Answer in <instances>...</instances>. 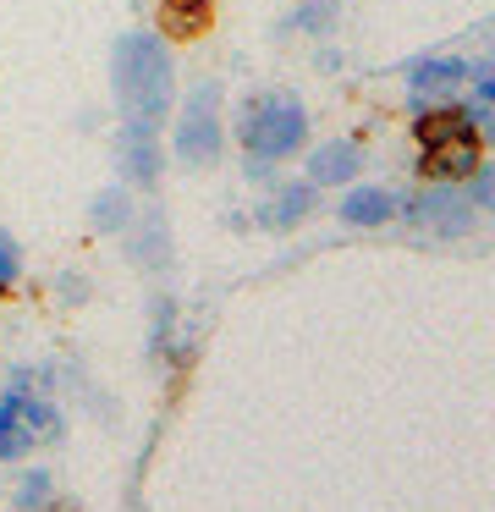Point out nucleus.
Here are the masks:
<instances>
[{
  "instance_id": "19",
  "label": "nucleus",
  "mask_w": 495,
  "mask_h": 512,
  "mask_svg": "<svg viewBox=\"0 0 495 512\" xmlns=\"http://www.w3.org/2000/svg\"><path fill=\"white\" fill-rule=\"evenodd\" d=\"M17 270H22V254H17V243L11 237H0V292L17 281Z\"/></svg>"
},
{
  "instance_id": "14",
  "label": "nucleus",
  "mask_w": 495,
  "mask_h": 512,
  "mask_svg": "<svg viewBox=\"0 0 495 512\" xmlns=\"http://www.w3.org/2000/svg\"><path fill=\"white\" fill-rule=\"evenodd\" d=\"M50 496H55V474H50V468H28L22 485L11 490V507H17V512H44V507H50Z\"/></svg>"
},
{
  "instance_id": "16",
  "label": "nucleus",
  "mask_w": 495,
  "mask_h": 512,
  "mask_svg": "<svg viewBox=\"0 0 495 512\" xmlns=\"http://www.w3.org/2000/svg\"><path fill=\"white\" fill-rule=\"evenodd\" d=\"M468 204H473V210H490V204H495V171L484 166V160L468 171Z\"/></svg>"
},
{
  "instance_id": "18",
  "label": "nucleus",
  "mask_w": 495,
  "mask_h": 512,
  "mask_svg": "<svg viewBox=\"0 0 495 512\" xmlns=\"http://www.w3.org/2000/svg\"><path fill=\"white\" fill-rule=\"evenodd\" d=\"M171 320H176V303L160 298V303H154V325H149V347H165V336H171Z\"/></svg>"
},
{
  "instance_id": "4",
  "label": "nucleus",
  "mask_w": 495,
  "mask_h": 512,
  "mask_svg": "<svg viewBox=\"0 0 495 512\" xmlns=\"http://www.w3.org/2000/svg\"><path fill=\"white\" fill-rule=\"evenodd\" d=\"M407 221L429 226V232H440V237H462V232H473L479 210L468 204L462 182H429V188L407 204Z\"/></svg>"
},
{
  "instance_id": "1",
  "label": "nucleus",
  "mask_w": 495,
  "mask_h": 512,
  "mask_svg": "<svg viewBox=\"0 0 495 512\" xmlns=\"http://www.w3.org/2000/svg\"><path fill=\"white\" fill-rule=\"evenodd\" d=\"M110 83H116V105L127 122L160 127L171 100H176V67H171L165 39L143 34V28L121 34L116 50H110Z\"/></svg>"
},
{
  "instance_id": "13",
  "label": "nucleus",
  "mask_w": 495,
  "mask_h": 512,
  "mask_svg": "<svg viewBox=\"0 0 495 512\" xmlns=\"http://www.w3.org/2000/svg\"><path fill=\"white\" fill-rule=\"evenodd\" d=\"M17 402H22V391H11V397L0 402V463H11V457H22L33 446V435H28V424H22Z\"/></svg>"
},
{
  "instance_id": "2",
  "label": "nucleus",
  "mask_w": 495,
  "mask_h": 512,
  "mask_svg": "<svg viewBox=\"0 0 495 512\" xmlns=\"http://www.w3.org/2000/svg\"><path fill=\"white\" fill-rule=\"evenodd\" d=\"M237 138H242V149H248V155H259V160L297 155V149H303V138H308L303 100H297V94H286V89L248 100V111H242V122H237Z\"/></svg>"
},
{
  "instance_id": "11",
  "label": "nucleus",
  "mask_w": 495,
  "mask_h": 512,
  "mask_svg": "<svg viewBox=\"0 0 495 512\" xmlns=\"http://www.w3.org/2000/svg\"><path fill=\"white\" fill-rule=\"evenodd\" d=\"M308 210H314V182H292V188H281L270 204H264L259 221L275 226V232H286V226H297Z\"/></svg>"
},
{
  "instance_id": "10",
  "label": "nucleus",
  "mask_w": 495,
  "mask_h": 512,
  "mask_svg": "<svg viewBox=\"0 0 495 512\" xmlns=\"http://www.w3.org/2000/svg\"><path fill=\"white\" fill-rule=\"evenodd\" d=\"M396 215V199L385 188H352L341 199V221L347 226H385Z\"/></svg>"
},
{
  "instance_id": "15",
  "label": "nucleus",
  "mask_w": 495,
  "mask_h": 512,
  "mask_svg": "<svg viewBox=\"0 0 495 512\" xmlns=\"http://www.w3.org/2000/svg\"><path fill=\"white\" fill-rule=\"evenodd\" d=\"M88 221H94V232H121V226L132 221V199L127 188H105L94 199V210H88Z\"/></svg>"
},
{
  "instance_id": "5",
  "label": "nucleus",
  "mask_w": 495,
  "mask_h": 512,
  "mask_svg": "<svg viewBox=\"0 0 495 512\" xmlns=\"http://www.w3.org/2000/svg\"><path fill=\"white\" fill-rule=\"evenodd\" d=\"M121 232H127V259L138 270H165L171 265V226H165V215L154 210V204L132 210V221L121 226Z\"/></svg>"
},
{
  "instance_id": "8",
  "label": "nucleus",
  "mask_w": 495,
  "mask_h": 512,
  "mask_svg": "<svg viewBox=\"0 0 495 512\" xmlns=\"http://www.w3.org/2000/svg\"><path fill=\"white\" fill-rule=\"evenodd\" d=\"M462 78H468V61H457V56H429V61H413V72H407V89H413V100H429V94L451 100V94L462 89Z\"/></svg>"
},
{
  "instance_id": "6",
  "label": "nucleus",
  "mask_w": 495,
  "mask_h": 512,
  "mask_svg": "<svg viewBox=\"0 0 495 512\" xmlns=\"http://www.w3.org/2000/svg\"><path fill=\"white\" fill-rule=\"evenodd\" d=\"M479 133H451L440 138V144H424V155H418V171H424L429 182H468V171L479 166Z\"/></svg>"
},
{
  "instance_id": "12",
  "label": "nucleus",
  "mask_w": 495,
  "mask_h": 512,
  "mask_svg": "<svg viewBox=\"0 0 495 512\" xmlns=\"http://www.w3.org/2000/svg\"><path fill=\"white\" fill-rule=\"evenodd\" d=\"M209 17H215V0H160V23L171 28V34H182V39L204 34Z\"/></svg>"
},
{
  "instance_id": "9",
  "label": "nucleus",
  "mask_w": 495,
  "mask_h": 512,
  "mask_svg": "<svg viewBox=\"0 0 495 512\" xmlns=\"http://www.w3.org/2000/svg\"><path fill=\"white\" fill-rule=\"evenodd\" d=\"M363 166L358 144H347V138H330V144H319L314 155H308V182L314 188H341V182H352Z\"/></svg>"
},
{
  "instance_id": "7",
  "label": "nucleus",
  "mask_w": 495,
  "mask_h": 512,
  "mask_svg": "<svg viewBox=\"0 0 495 512\" xmlns=\"http://www.w3.org/2000/svg\"><path fill=\"white\" fill-rule=\"evenodd\" d=\"M116 166H121V177H127V182H143V188L160 177V144H154V127H143V122L121 127Z\"/></svg>"
},
{
  "instance_id": "17",
  "label": "nucleus",
  "mask_w": 495,
  "mask_h": 512,
  "mask_svg": "<svg viewBox=\"0 0 495 512\" xmlns=\"http://www.w3.org/2000/svg\"><path fill=\"white\" fill-rule=\"evenodd\" d=\"M297 23L314 28V34H325V28L336 23V0H297Z\"/></svg>"
},
{
  "instance_id": "3",
  "label": "nucleus",
  "mask_w": 495,
  "mask_h": 512,
  "mask_svg": "<svg viewBox=\"0 0 495 512\" xmlns=\"http://www.w3.org/2000/svg\"><path fill=\"white\" fill-rule=\"evenodd\" d=\"M171 149L182 166L204 171L220 160V149H226V133H220V83L204 78L187 89V105L182 116H176V133H171Z\"/></svg>"
}]
</instances>
